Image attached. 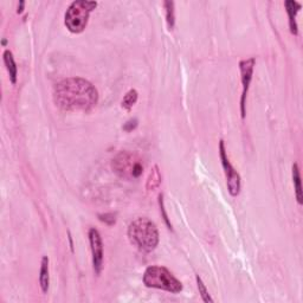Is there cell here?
<instances>
[{"label":"cell","mask_w":303,"mask_h":303,"mask_svg":"<svg viewBox=\"0 0 303 303\" xmlns=\"http://www.w3.org/2000/svg\"><path fill=\"white\" fill-rule=\"evenodd\" d=\"M196 281H197V286H198V290H199V294H201L202 301L204 302H213V299L211 298L210 294H208V290L206 289V286L204 284V282H202V280L201 279L199 276L196 277Z\"/></svg>","instance_id":"obj_16"},{"label":"cell","mask_w":303,"mask_h":303,"mask_svg":"<svg viewBox=\"0 0 303 303\" xmlns=\"http://www.w3.org/2000/svg\"><path fill=\"white\" fill-rule=\"evenodd\" d=\"M24 5H25V2L24 1H20V6H18V13H21V12H23Z\"/></svg>","instance_id":"obj_20"},{"label":"cell","mask_w":303,"mask_h":303,"mask_svg":"<svg viewBox=\"0 0 303 303\" xmlns=\"http://www.w3.org/2000/svg\"><path fill=\"white\" fill-rule=\"evenodd\" d=\"M161 183H162V177L160 170H159V167L155 165V166L152 167V170L148 174V178H147L146 189L148 190V191H155V190H158L159 187H160Z\"/></svg>","instance_id":"obj_11"},{"label":"cell","mask_w":303,"mask_h":303,"mask_svg":"<svg viewBox=\"0 0 303 303\" xmlns=\"http://www.w3.org/2000/svg\"><path fill=\"white\" fill-rule=\"evenodd\" d=\"M54 100L57 107L68 111H89L98 104L99 93L89 81L70 77L56 84Z\"/></svg>","instance_id":"obj_1"},{"label":"cell","mask_w":303,"mask_h":303,"mask_svg":"<svg viewBox=\"0 0 303 303\" xmlns=\"http://www.w3.org/2000/svg\"><path fill=\"white\" fill-rule=\"evenodd\" d=\"M159 199H160V207H161V212H162V214H164V219H165V221H166L167 223V225H168V227H170V229H172V224L170 223V220H168V217H167V214H166V212H165V207H164V201H162V195H160V197H159Z\"/></svg>","instance_id":"obj_19"},{"label":"cell","mask_w":303,"mask_h":303,"mask_svg":"<svg viewBox=\"0 0 303 303\" xmlns=\"http://www.w3.org/2000/svg\"><path fill=\"white\" fill-rule=\"evenodd\" d=\"M165 8H166V19H167V25L172 30L176 24V15H174V2L173 1H165L164 2Z\"/></svg>","instance_id":"obj_15"},{"label":"cell","mask_w":303,"mask_h":303,"mask_svg":"<svg viewBox=\"0 0 303 303\" xmlns=\"http://www.w3.org/2000/svg\"><path fill=\"white\" fill-rule=\"evenodd\" d=\"M142 281L148 288L165 290L172 294L183 292V283L167 268L160 267V265H152L147 268Z\"/></svg>","instance_id":"obj_3"},{"label":"cell","mask_w":303,"mask_h":303,"mask_svg":"<svg viewBox=\"0 0 303 303\" xmlns=\"http://www.w3.org/2000/svg\"><path fill=\"white\" fill-rule=\"evenodd\" d=\"M39 286L42 292L46 294L49 290L50 286V269H49V257L44 256L42 258V263H40V271H39Z\"/></svg>","instance_id":"obj_10"},{"label":"cell","mask_w":303,"mask_h":303,"mask_svg":"<svg viewBox=\"0 0 303 303\" xmlns=\"http://www.w3.org/2000/svg\"><path fill=\"white\" fill-rule=\"evenodd\" d=\"M99 219L103 221L104 224L109 225V226H111V225H114L115 223H116V214H115V213L99 214Z\"/></svg>","instance_id":"obj_17"},{"label":"cell","mask_w":303,"mask_h":303,"mask_svg":"<svg viewBox=\"0 0 303 303\" xmlns=\"http://www.w3.org/2000/svg\"><path fill=\"white\" fill-rule=\"evenodd\" d=\"M284 6H286L287 12H288L289 15V26H290V32L293 34H298V24H296V15H298L299 11L301 10L302 5L298 1H294V0H288V1L284 2Z\"/></svg>","instance_id":"obj_9"},{"label":"cell","mask_w":303,"mask_h":303,"mask_svg":"<svg viewBox=\"0 0 303 303\" xmlns=\"http://www.w3.org/2000/svg\"><path fill=\"white\" fill-rule=\"evenodd\" d=\"M89 242L93 255L94 273L99 276L103 268V242L99 230L94 229V227L89 230Z\"/></svg>","instance_id":"obj_8"},{"label":"cell","mask_w":303,"mask_h":303,"mask_svg":"<svg viewBox=\"0 0 303 303\" xmlns=\"http://www.w3.org/2000/svg\"><path fill=\"white\" fill-rule=\"evenodd\" d=\"M4 63L6 65V69H7L8 75H10V79L12 83L17 82V73H18V69H17V64H15L14 58H13V54L10 51V50H5L4 51Z\"/></svg>","instance_id":"obj_12"},{"label":"cell","mask_w":303,"mask_h":303,"mask_svg":"<svg viewBox=\"0 0 303 303\" xmlns=\"http://www.w3.org/2000/svg\"><path fill=\"white\" fill-rule=\"evenodd\" d=\"M137 123H139L137 118H130V120H128L127 122L123 124L122 128L126 132H132V130H134L137 127Z\"/></svg>","instance_id":"obj_18"},{"label":"cell","mask_w":303,"mask_h":303,"mask_svg":"<svg viewBox=\"0 0 303 303\" xmlns=\"http://www.w3.org/2000/svg\"><path fill=\"white\" fill-rule=\"evenodd\" d=\"M98 2L76 0L68 7L64 15V24L67 29L73 33H81L87 27L89 15L95 10Z\"/></svg>","instance_id":"obj_5"},{"label":"cell","mask_w":303,"mask_h":303,"mask_svg":"<svg viewBox=\"0 0 303 303\" xmlns=\"http://www.w3.org/2000/svg\"><path fill=\"white\" fill-rule=\"evenodd\" d=\"M128 238L139 250L151 252L159 244V230L151 219L139 217L128 226Z\"/></svg>","instance_id":"obj_2"},{"label":"cell","mask_w":303,"mask_h":303,"mask_svg":"<svg viewBox=\"0 0 303 303\" xmlns=\"http://www.w3.org/2000/svg\"><path fill=\"white\" fill-rule=\"evenodd\" d=\"M256 59L249 58L244 59V61L239 62V70H240V80H242L243 92L242 98H240V114H242V118L245 117L246 110H245V103H246V96H248L250 84L252 81V74H254Z\"/></svg>","instance_id":"obj_7"},{"label":"cell","mask_w":303,"mask_h":303,"mask_svg":"<svg viewBox=\"0 0 303 303\" xmlns=\"http://www.w3.org/2000/svg\"><path fill=\"white\" fill-rule=\"evenodd\" d=\"M137 98H139V94H137L136 90L130 89L129 92L124 95L122 102H121V107L126 109V110H130L137 102Z\"/></svg>","instance_id":"obj_14"},{"label":"cell","mask_w":303,"mask_h":303,"mask_svg":"<svg viewBox=\"0 0 303 303\" xmlns=\"http://www.w3.org/2000/svg\"><path fill=\"white\" fill-rule=\"evenodd\" d=\"M293 183H294V189H295V195H296V201L300 205H302V186H301V176H300V168L298 164H294L293 166Z\"/></svg>","instance_id":"obj_13"},{"label":"cell","mask_w":303,"mask_h":303,"mask_svg":"<svg viewBox=\"0 0 303 303\" xmlns=\"http://www.w3.org/2000/svg\"><path fill=\"white\" fill-rule=\"evenodd\" d=\"M219 154H220L221 165H223V168L225 172V176H226L227 190H229V193L231 196L237 197L239 195L240 186H242V183H240V176H239L238 172L233 168V166L231 165V162L229 160V158H227L224 140H220Z\"/></svg>","instance_id":"obj_6"},{"label":"cell","mask_w":303,"mask_h":303,"mask_svg":"<svg viewBox=\"0 0 303 303\" xmlns=\"http://www.w3.org/2000/svg\"><path fill=\"white\" fill-rule=\"evenodd\" d=\"M111 168L124 180H136L142 176L145 165L142 158L136 153L121 151L112 158Z\"/></svg>","instance_id":"obj_4"}]
</instances>
